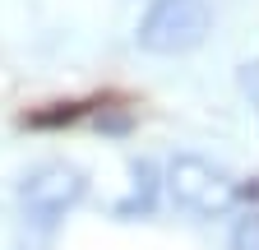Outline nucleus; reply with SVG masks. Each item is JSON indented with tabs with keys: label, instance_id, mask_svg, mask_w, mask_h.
I'll list each match as a JSON object with an SVG mask.
<instances>
[{
	"label": "nucleus",
	"instance_id": "5",
	"mask_svg": "<svg viewBox=\"0 0 259 250\" xmlns=\"http://www.w3.org/2000/svg\"><path fill=\"white\" fill-rule=\"evenodd\" d=\"M232 250H259V213H245L236 232H232Z\"/></svg>",
	"mask_w": 259,
	"mask_h": 250
},
{
	"label": "nucleus",
	"instance_id": "3",
	"mask_svg": "<svg viewBox=\"0 0 259 250\" xmlns=\"http://www.w3.org/2000/svg\"><path fill=\"white\" fill-rule=\"evenodd\" d=\"M88 190V181L79 167L70 162H42L37 172H28L19 181V204H23V218L37 227H56L65 213H70Z\"/></svg>",
	"mask_w": 259,
	"mask_h": 250
},
{
	"label": "nucleus",
	"instance_id": "1",
	"mask_svg": "<svg viewBox=\"0 0 259 250\" xmlns=\"http://www.w3.org/2000/svg\"><path fill=\"white\" fill-rule=\"evenodd\" d=\"M208 28H213L208 0H153L135 37L148 56H185L208 37Z\"/></svg>",
	"mask_w": 259,
	"mask_h": 250
},
{
	"label": "nucleus",
	"instance_id": "6",
	"mask_svg": "<svg viewBox=\"0 0 259 250\" xmlns=\"http://www.w3.org/2000/svg\"><path fill=\"white\" fill-rule=\"evenodd\" d=\"M241 84H245V93H254V107H259V60L241 70Z\"/></svg>",
	"mask_w": 259,
	"mask_h": 250
},
{
	"label": "nucleus",
	"instance_id": "4",
	"mask_svg": "<svg viewBox=\"0 0 259 250\" xmlns=\"http://www.w3.org/2000/svg\"><path fill=\"white\" fill-rule=\"evenodd\" d=\"M153 195H157V172H153V162H135V195L116 204V218L153 213Z\"/></svg>",
	"mask_w": 259,
	"mask_h": 250
},
{
	"label": "nucleus",
	"instance_id": "2",
	"mask_svg": "<svg viewBox=\"0 0 259 250\" xmlns=\"http://www.w3.org/2000/svg\"><path fill=\"white\" fill-rule=\"evenodd\" d=\"M167 190L185 213H199V218H218L236 204L241 185L227 176L222 167H213L208 158H194V153H181V158L167 167Z\"/></svg>",
	"mask_w": 259,
	"mask_h": 250
}]
</instances>
